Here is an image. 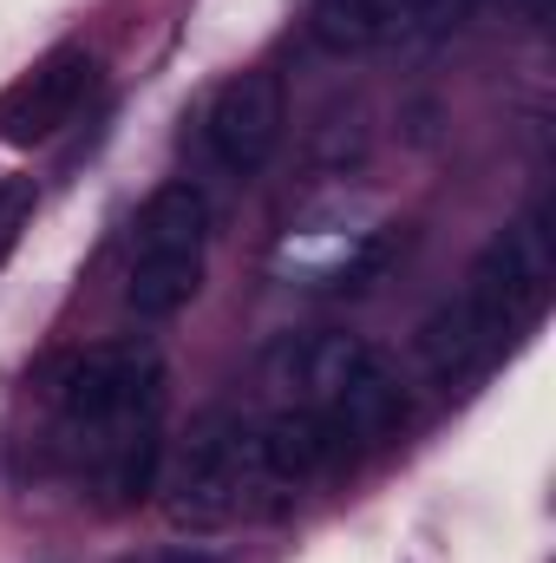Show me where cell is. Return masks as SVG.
<instances>
[{
  "instance_id": "cell-2",
  "label": "cell",
  "mask_w": 556,
  "mask_h": 563,
  "mask_svg": "<svg viewBox=\"0 0 556 563\" xmlns=\"http://www.w3.org/2000/svg\"><path fill=\"white\" fill-rule=\"evenodd\" d=\"M276 387H288V407H314L334 426L341 445H374L407 420V387L400 374L354 334H308L288 341L269 361Z\"/></svg>"
},
{
  "instance_id": "cell-9",
  "label": "cell",
  "mask_w": 556,
  "mask_h": 563,
  "mask_svg": "<svg viewBox=\"0 0 556 563\" xmlns=\"http://www.w3.org/2000/svg\"><path fill=\"white\" fill-rule=\"evenodd\" d=\"M478 7H485V0H425V7H419V33L413 40H438V33H452V26H465Z\"/></svg>"
},
{
  "instance_id": "cell-5",
  "label": "cell",
  "mask_w": 556,
  "mask_h": 563,
  "mask_svg": "<svg viewBox=\"0 0 556 563\" xmlns=\"http://www.w3.org/2000/svg\"><path fill=\"white\" fill-rule=\"evenodd\" d=\"M269 478L256 459V420L243 413H203L184 439V459L170 472V518L177 525H230L243 511H263Z\"/></svg>"
},
{
  "instance_id": "cell-3",
  "label": "cell",
  "mask_w": 556,
  "mask_h": 563,
  "mask_svg": "<svg viewBox=\"0 0 556 563\" xmlns=\"http://www.w3.org/2000/svg\"><path fill=\"white\" fill-rule=\"evenodd\" d=\"M164 432V367L132 341H99L66 361L59 374V439L92 472L105 452Z\"/></svg>"
},
{
  "instance_id": "cell-1",
  "label": "cell",
  "mask_w": 556,
  "mask_h": 563,
  "mask_svg": "<svg viewBox=\"0 0 556 563\" xmlns=\"http://www.w3.org/2000/svg\"><path fill=\"white\" fill-rule=\"evenodd\" d=\"M551 282H556L551 217L531 210V217H518L511 230H498V236L485 243V256L471 263L465 288H458L438 314H425V328H419V361H425V374L445 380V387L485 374V367L504 354V341L524 334V328L544 314Z\"/></svg>"
},
{
  "instance_id": "cell-7",
  "label": "cell",
  "mask_w": 556,
  "mask_h": 563,
  "mask_svg": "<svg viewBox=\"0 0 556 563\" xmlns=\"http://www.w3.org/2000/svg\"><path fill=\"white\" fill-rule=\"evenodd\" d=\"M92 79H99V59H92L86 46H59V53H46L20 86L0 99V144L33 151V144L59 139V132L79 119Z\"/></svg>"
},
{
  "instance_id": "cell-10",
  "label": "cell",
  "mask_w": 556,
  "mask_h": 563,
  "mask_svg": "<svg viewBox=\"0 0 556 563\" xmlns=\"http://www.w3.org/2000/svg\"><path fill=\"white\" fill-rule=\"evenodd\" d=\"M504 7H511V13H518L524 26H544V20H551V7H556V0H504Z\"/></svg>"
},
{
  "instance_id": "cell-4",
  "label": "cell",
  "mask_w": 556,
  "mask_h": 563,
  "mask_svg": "<svg viewBox=\"0 0 556 563\" xmlns=\"http://www.w3.org/2000/svg\"><path fill=\"white\" fill-rule=\"evenodd\" d=\"M203 250H210V203L197 184H157L132 223V269L125 301L138 321H170L203 288Z\"/></svg>"
},
{
  "instance_id": "cell-8",
  "label": "cell",
  "mask_w": 556,
  "mask_h": 563,
  "mask_svg": "<svg viewBox=\"0 0 556 563\" xmlns=\"http://www.w3.org/2000/svg\"><path fill=\"white\" fill-rule=\"evenodd\" d=\"M419 7L425 0H314L308 7V33L321 53H374L393 40L419 33Z\"/></svg>"
},
{
  "instance_id": "cell-6",
  "label": "cell",
  "mask_w": 556,
  "mask_h": 563,
  "mask_svg": "<svg viewBox=\"0 0 556 563\" xmlns=\"http://www.w3.org/2000/svg\"><path fill=\"white\" fill-rule=\"evenodd\" d=\"M281 125H288V99H281L276 73H236L210 112H203V151L216 170L230 177H256L281 144Z\"/></svg>"
}]
</instances>
